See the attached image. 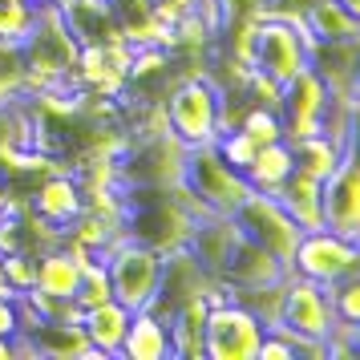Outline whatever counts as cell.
I'll return each instance as SVG.
<instances>
[{
  "instance_id": "6da1fadb",
  "label": "cell",
  "mask_w": 360,
  "mask_h": 360,
  "mask_svg": "<svg viewBox=\"0 0 360 360\" xmlns=\"http://www.w3.org/2000/svg\"><path fill=\"white\" fill-rule=\"evenodd\" d=\"M117 198H122V235L154 251L182 247L195 227V219L186 214L170 186H117Z\"/></svg>"
},
{
  "instance_id": "7a4b0ae2",
  "label": "cell",
  "mask_w": 360,
  "mask_h": 360,
  "mask_svg": "<svg viewBox=\"0 0 360 360\" xmlns=\"http://www.w3.org/2000/svg\"><path fill=\"white\" fill-rule=\"evenodd\" d=\"M166 130L179 138L182 146H211L223 134V85L207 73H191L174 82V89L162 101Z\"/></svg>"
},
{
  "instance_id": "3957f363",
  "label": "cell",
  "mask_w": 360,
  "mask_h": 360,
  "mask_svg": "<svg viewBox=\"0 0 360 360\" xmlns=\"http://www.w3.org/2000/svg\"><path fill=\"white\" fill-rule=\"evenodd\" d=\"M186 146L166 130V122H154V130H138L130 150L117 158V186H174L182 182Z\"/></svg>"
},
{
  "instance_id": "277c9868",
  "label": "cell",
  "mask_w": 360,
  "mask_h": 360,
  "mask_svg": "<svg viewBox=\"0 0 360 360\" xmlns=\"http://www.w3.org/2000/svg\"><path fill=\"white\" fill-rule=\"evenodd\" d=\"M98 259L105 263V276H110V288H114L117 304H126L130 311L154 304L158 276H162V251H154V247L122 235V239H114L101 251Z\"/></svg>"
},
{
  "instance_id": "5b68a950",
  "label": "cell",
  "mask_w": 360,
  "mask_h": 360,
  "mask_svg": "<svg viewBox=\"0 0 360 360\" xmlns=\"http://www.w3.org/2000/svg\"><path fill=\"white\" fill-rule=\"evenodd\" d=\"M308 49L311 41L300 25L259 13L247 37V69H259L271 82L288 85L300 69H308Z\"/></svg>"
},
{
  "instance_id": "8992f818",
  "label": "cell",
  "mask_w": 360,
  "mask_h": 360,
  "mask_svg": "<svg viewBox=\"0 0 360 360\" xmlns=\"http://www.w3.org/2000/svg\"><path fill=\"white\" fill-rule=\"evenodd\" d=\"M182 186L207 207L211 214H235V207L251 195L247 179L227 166L214 146H191L186 150V162H182Z\"/></svg>"
},
{
  "instance_id": "52a82bcc",
  "label": "cell",
  "mask_w": 360,
  "mask_h": 360,
  "mask_svg": "<svg viewBox=\"0 0 360 360\" xmlns=\"http://www.w3.org/2000/svg\"><path fill=\"white\" fill-rule=\"evenodd\" d=\"M288 271L311 279L320 288H332V283H340L348 276H360V243L356 239H344V235H336L328 227L304 231Z\"/></svg>"
},
{
  "instance_id": "ba28073f",
  "label": "cell",
  "mask_w": 360,
  "mask_h": 360,
  "mask_svg": "<svg viewBox=\"0 0 360 360\" xmlns=\"http://www.w3.org/2000/svg\"><path fill=\"white\" fill-rule=\"evenodd\" d=\"M231 219H235V227H239L243 239L259 243L263 251H271L279 263H292V255H295V247H300V235H304V231L292 223V214L279 207L276 195L251 191V195L235 207Z\"/></svg>"
},
{
  "instance_id": "9c48e42d",
  "label": "cell",
  "mask_w": 360,
  "mask_h": 360,
  "mask_svg": "<svg viewBox=\"0 0 360 360\" xmlns=\"http://www.w3.org/2000/svg\"><path fill=\"white\" fill-rule=\"evenodd\" d=\"M263 324L239 300H214L207 308V360H255Z\"/></svg>"
},
{
  "instance_id": "30bf717a",
  "label": "cell",
  "mask_w": 360,
  "mask_h": 360,
  "mask_svg": "<svg viewBox=\"0 0 360 360\" xmlns=\"http://www.w3.org/2000/svg\"><path fill=\"white\" fill-rule=\"evenodd\" d=\"M320 214L324 227L356 239L360 243V166H356V146L340 154V162L332 166V174L320 179Z\"/></svg>"
},
{
  "instance_id": "8fae6325",
  "label": "cell",
  "mask_w": 360,
  "mask_h": 360,
  "mask_svg": "<svg viewBox=\"0 0 360 360\" xmlns=\"http://www.w3.org/2000/svg\"><path fill=\"white\" fill-rule=\"evenodd\" d=\"M336 324V311L328 300V288L311 283L304 276L283 279V308H279V328H288L300 340H328V332Z\"/></svg>"
},
{
  "instance_id": "7c38bea8",
  "label": "cell",
  "mask_w": 360,
  "mask_h": 360,
  "mask_svg": "<svg viewBox=\"0 0 360 360\" xmlns=\"http://www.w3.org/2000/svg\"><path fill=\"white\" fill-rule=\"evenodd\" d=\"M328 85L316 69H300L292 82L283 85V101H279V126H283V142L295 138H311L324 134V117H328Z\"/></svg>"
},
{
  "instance_id": "4fadbf2b",
  "label": "cell",
  "mask_w": 360,
  "mask_h": 360,
  "mask_svg": "<svg viewBox=\"0 0 360 360\" xmlns=\"http://www.w3.org/2000/svg\"><path fill=\"white\" fill-rule=\"evenodd\" d=\"M17 356H49V360H98L89 348L82 324L73 320H20V332L13 336Z\"/></svg>"
},
{
  "instance_id": "5bb4252c",
  "label": "cell",
  "mask_w": 360,
  "mask_h": 360,
  "mask_svg": "<svg viewBox=\"0 0 360 360\" xmlns=\"http://www.w3.org/2000/svg\"><path fill=\"white\" fill-rule=\"evenodd\" d=\"M288 276V263H279L271 251H263L259 243H251L243 235H235L227 259L219 267V276L211 283H219L227 295H239V292H251V288H267V283H279Z\"/></svg>"
},
{
  "instance_id": "9a60e30c",
  "label": "cell",
  "mask_w": 360,
  "mask_h": 360,
  "mask_svg": "<svg viewBox=\"0 0 360 360\" xmlns=\"http://www.w3.org/2000/svg\"><path fill=\"white\" fill-rule=\"evenodd\" d=\"M85 207V186L82 179H73L65 170H49V174H41L37 182V191L25 198V211L41 219V223H49V227L65 231Z\"/></svg>"
},
{
  "instance_id": "2e32d148",
  "label": "cell",
  "mask_w": 360,
  "mask_h": 360,
  "mask_svg": "<svg viewBox=\"0 0 360 360\" xmlns=\"http://www.w3.org/2000/svg\"><path fill=\"white\" fill-rule=\"evenodd\" d=\"M211 288V276L202 271V263L182 247H170L162 251V276H158V292H154V304L150 308L158 316H170V308H179L182 300H195Z\"/></svg>"
},
{
  "instance_id": "e0dca14e",
  "label": "cell",
  "mask_w": 360,
  "mask_h": 360,
  "mask_svg": "<svg viewBox=\"0 0 360 360\" xmlns=\"http://www.w3.org/2000/svg\"><path fill=\"white\" fill-rule=\"evenodd\" d=\"M57 13L65 20L69 37L77 41V49H114L126 45L117 33V20L110 13V0H61Z\"/></svg>"
},
{
  "instance_id": "ac0fdd59",
  "label": "cell",
  "mask_w": 360,
  "mask_h": 360,
  "mask_svg": "<svg viewBox=\"0 0 360 360\" xmlns=\"http://www.w3.org/2000/svg\"><path fill=\"white\" fill-rule=\"evenodd\" d=\"M110 13L130 49H146V45L170 49V20L158 17L154 0H110Z\"/></svg>"
},
{
  "instance_id": "d6986e66",
  "label": "cell",
  "mask_w": 360,
  "mask_h": 360,
  "mask_svg": "<svg viewBox=\"0 0 360 360\" xmlns=\"http://www.w3.org/2000/svg\"><path fill=\"white\" fill-rule=\"evenodd\" d=\"M207 295L182 300L170 308L166 328H170V360H207Z\"/></svg>"
},
{
  "instance_id": "ffe728a7",
  "label": "cell",
  "mask_w": 360,
  "mask_h": 360,
  "mask_svg": "<svg viewBox=\"0 0 360 360\" xmlns=\"http://www.w3.org/2000/svg\"><path fill=\"white\" fill-rule=\"evenodd\" d=\"M117 360H170V328L154 308H138L122 336Z\"/></svg>"
},
{
  "instance_id": "44dd1931",
  "label": "cell",
  "mask_w": 360,
  "mask_h": 360,
  "mask_svg": "<svg viewBox=\"0 0 360 360\" xmlns=\"http://www.w3.org/2000/svg\"><path fill=\"white\" fill-rule=\"evenodd\" d=\"M130 316L134 311L117 300H105L98 308H85L82 311V332L89 348L98 352V360H117V348H122V336L130 328Z\"/></svg>"
},
{
  "instance_id": "7402d4cb",
  "label": "cell",
  "mask_w": 360,
  "mask_h": 360,
  "mask_svg": "<svg viewBox=\"0 0 360 360\" xmlns=\"http://www.w3.org/2000/svg\"><path fill=\"white\" fill-rule=\"evenodd\" d=\"M308 65L332 94H356V41H311Z\"/></svg>"
},
{
  "instance_id": "603a6c76",
  "label": "cell",
  "mask_w": 360,
  "mask_h": 360,
  "mask_svg": "<svg viewBox=\"0 0 360 360\" xmlns=\"http://www.w3.org/2000/svg\"><path fill=\"white\" fill-rule=\"evenodd\" d=\"M308 41H360V13L344 8L340 0H311L304 13Z\"/></svg>"
},
{
  "instance_id": "cb8c5ba5",
  "label": "cell",
  "mask_w": 360,
  "mask_h": 360,
  "mask_svg": "<svg viewBox=\"0 0 360 360\" xmlns=\"http://www.w3.org/2000/svg\"><path fill=\"white\" fill-rule=\"evenodd\" d=\"M279 207L292 214V223L300 231H320L324 227V214H320V179H308V174H300L292 170L288 182L276 191Z\"/></svg>"
},
{
  "instance_id": "d4e9b609",
  "label": "cell",
  "mask_w": 360,
  "mask_h": 360,
  "mask_svg": "<svg viewBox=\"0 0 360 360\" xmlns=\"http://www.w3.org/2000/svg\"><path fill=\"white\" fill-rule=\"evenodd\" d=\"M295 170L292 162V146L279 138V142H267V146L255 150V158H251V166L243 170V179L251 191H263V195H276L279 186L288 182V174Z\"/></svg>"
},
{
  "instance_id": "484cf974",
  "label": "cell",
  "mask_w": 360,
  "mask_h": 360,
  "mask_svg": "<svg viewBox=\"0 0 360 360\" xmlns=\"http://www.w3.org/2000/svg\"><path fill=\"white\" fill-rule=\"evenodd\" d=\"M288 146H292V162H295L300 174H308V179H328L332 166L340 162V154L348 146H356V142H336V138H328V134H311V138H295Z\"/></svg>"
},
{
  "instance_id": "4316f807",
  "label": "cell",
  "mask_w": 360,
  "mask_h": 360,
  "mask_svg": "<svg viewBox=\"0 0 360 360\" xmlns=\"http://www.w3.org/2000/svg\"><path fill=\"white\" fill-rule=\"evenodd\" d=\"M13 146H37V126H33L29 98L0 101V150H13Z\"/></svg>"
},
{
  "instance_id": "83f0119b",
  "label": "cell",
  "mask_w": 360,
  "mask_h": 360,
  "mask_svg": "<svg viewBox=\"0 0 360 360\" xmlns=\"http://www.w3.org/2000/svg\"><path fill=\"white\" fill-rule=\"evenodd\" d=\"M37 29V4L33 0H0V41L25 45Z\"/></svg>"
},
{
  "instance_id": "f1b7e54d",
  "label": "cell",
  "mask_w": 360,
  "mask_h": 360,
  "mask_svg": "<svg viewBox=\"0 0 360 360\" xmlns=\"http://www.w3.org/2000/svg\"><path fill=\"white\" fill-rule=\"evenodd\" d=\"M105 300H114V288H110V276H105V263L94 255V259L82 263V279H77V292H73V304L77 308H98Z\"/></svg>"
},
{
  "instance_id": "f546056e",
  "label": "cell",
  "mask_w": 360,
  "mask_h": 360,
  "mask_svg": "<svg viewBox=\"0 0 360 360\" xmlns=\"http://www.w3.org/2000/svg\"><path fill=\"white\" fill-rule=\"evenodd\" d=\"M25 98V45L0 41V101Z\"/></svg>"
},
{
  "instance_id": "4dcf8cb0",
  "label": "cell",
  "mask_w": 360,
  "mask_h": 360,
  "mask_svg": "<svg viewBox=\"0 0 360 360\" xmlns=\"http://www.w3.org/2000/svg\"><path fill=\"white\" fill-rule=\"evenodd\" d=\"M235 130H243L255 146H267V142H279L283 138V126H279V114L276 110H263V105H247L239 122H235Z\"/></svg>"
},
{
  "instance_id": "1f68e13d",
  "label": "cell",
  "mask_w": 360,
  "mask_h": 360,
  "mask_svg": "<svg viewBox=\"0 0 360 360\" xmlns=\"http://www.w3.org/2000/svg\"><path fill=\"white\" fill-rule=\"evenodd\" d=\"M214 146V154H219V158H223V162L227 166H235V170H239V174H243L247 166H251V158H255V142H251V138H247L243 130H223L219 134V138H214L211 142Z\"/></svg>"
},
{
  "instance_id": "d6a6232c",
  "label": "cell",
  "mask_w": 360,
  "mask_h": 360,
  "mask_svg": "<svg viewBox=\"0 0 360 360\" xmlns=\"http://www.w3.org/2000/svg\"><path fill=\"white\" fill-rule=\"evenodd\" d=\"M0 267H4V279H8L13 295L33 288V279H37V255L33 251H8V255H0Z\"/></svg>"
},
{
  "instance_id": "836d02e7",
  "label": "cell",
  "mask_w": 360,
  "mask_h": 360,
  "mask_svg": "<svg viewBox=\"0 0 360 360\" xmlns=\"http://www.w3.org/2000/svg\"><path fill=\"white\" fill-rule=\"evenodd\" d=\"M328 300H332L336 320H344V324H360V279L356 276L332 283V288H328Z\"/></svg>"
},
{
  "instance_id": "e575fe53",
  "label": "cell",
  "mask_w": 360,
  "mask_h": 360,
  "mask_svg": "<svg viewBox=\"0 0 360 360\" xmlns=\"http://www.w3.org/2000/svg\"><path fill=\"white\" fill-rule=\"evenodd\" d=\"M20 332V304L17 295H0V340H13Z\"/></svg>"
},
{
  "instance_id": "d590c367",
  "label": "cell",
  "mask_w": 360,
  "mask_h": 360,
  "mask_svg": "<svg viewBox=\"0 0 360 360\" xmlns=\"http://www.w3.org/2000/svg\"><path fill=\"white\" fill-rule=\"evenodd\" d=\"M154 8H158V17H162V20H170V25H174L179 17L195 13L198 0H154Z\"/></svg>"
},
{
  "instance_id": "8d00e7d4",
  "label": "cell",
  "mask_w": 360,
  "mask_h": 360,
  "mask_svg": "<svg viewBox=\"0 0 360 360\" xmlns=\"http://www.w3.org/2000/svg\"><path fill=\"white\" fill-rule=\"evenodd\" d=\"M0 295H13V288H8V279H4V267H0Z\"/></svg>"
},
{
  "instance_id": "74e56055",
  "label": "cell",
  "mask_w": 360,
  "mask_h": 360,
  "mask_svg": "<svg viewBox=\"0 0 360 360\" xmlns=\"http://www.w3.org/2000/svg\"><path fill=\"white\" fill-rule=\"evenodd\" d=\"M344 8H352V13H360V0H340Z\"/></svg>"
},
{
  "instance_id": "f35d334b",
  "label": "cell",
  "mask_w": 360,
  "mask_h": 360,
  "mask_svg": "<svg viewBox=\"0 0 360 360\" xmlns=\"http://www.w3.org/2000/svg\"><path fill=\"white\" fill-rule=\"evenodd\" d=\"M33 4H61V0H33Z\"/></svg>"
}]
</instances>
